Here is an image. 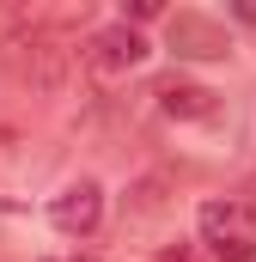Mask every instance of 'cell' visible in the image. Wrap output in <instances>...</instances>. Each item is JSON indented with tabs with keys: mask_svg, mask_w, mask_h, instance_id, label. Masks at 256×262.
Masks as SVG:
<instances>
[{
	"mask_svg": "<svg viewBox=\"0 0 256 262\" xmlns=\"http://www.w3.org/2000/svg\"><path fill=\"white\" fill-rule=\"evenodd\" d=\"M153 98H159V110L165 116H177V122H207L220 104V92H207V85H195V79H183V73H171V79H159L153 85Z\"/></svg>",
	"mask_w": 256,
	"mask_h": 262,
	"instance_id": "5",
	"label": "cell"
},
{
	"mask_svg": "<svg viewBox=\"0 0 256 262\" xmlns=\"http://www.w3.org/2000/svg\"><path fill=\"white\" fill-rule=\"evenodd\" d=\"M98 220H104V189L98 183H67L61 195L49 201V226L55 232H67V238H92L98 232Z\"/></svg>",
	"mask_w": 256,
	"mask_h": 262,
	"instance_id": "4",
	"label": "cell"
},
{
	"mask_svg": "<svg viewBox=\"0 0 256 262\" xmlns=\"http://www.w3.org/2000/svg\"><path fill=\"white\" fill-rule=\"evenodd\" d=\"M201 244L220 262H256V207L250 201H207L201 207Z\"/></svg>",
	"mask_w": 256,
	"mask_h": 262,
	"instance_id": "1",
	"label": "cell"
},
{
	"mask_svg": "<svg viewBox=\"0 0 256 262\" xmlns=\"http://www.w3.org/2000/svg\"><path fill=\"white\" fill-rule=\"evenodd\" d=\"M153 262H189V250H159Z\"/></svg>",
	"mask_w": 256,
	"mask_h": 262,
	"instance_id": "7",
	"label": "cell"
},
{
	"mask_svg": "<svg viewBox=\"0 0 256 262\" xmlns=\"http://www.w3.org/2000/svg\"><path fill=\"white\" fill-rule=\"evenodd\" d=\"M232 12H238L244 25H256V0H244V6H232Z\"/></svg>",
	"mask_w": 256,
	"mask_h": 262,
	"instance_id": "6",
	"label": "cell"
},
{
	"mask_svg": "<svg viewBox=\"0 0 256 262\" xmlns=\"http://www.w3.org/2000/svg\"><path fill=\"white\" fill-rule=\"evenodd\" d=\"M140 61H146V37H140L134 25H110V31H98V37L86 43V67H92L98 79L134 73Z\"/></svg>",
	"mask_w": 256,
	"mask_h": 262,
	"instance_id": "3",
	"label": "cell"
},
{
	"mask_svg": "<svg viewBox=\"0 0 256 262\" xmlns=\"http://www.w3.org/2000/svg\"><path fill=\"white\" fill-rule=\"evenodd\" d=\"M165 43H171V55H183V61H226V55H232L226 25H214L207 12H171V18H165Z\"/></svg>",
	"mask_w": 256,
	"mask_h": 262,
	"instance_id": "2",
	"label": "cell"
}]
</instances>
